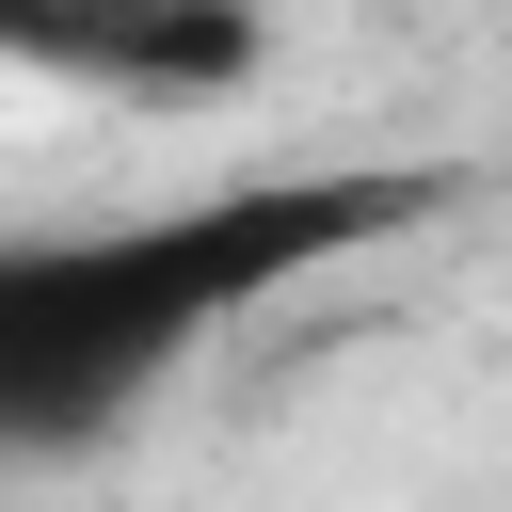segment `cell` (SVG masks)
Here are the masks:
<instances>
[{
  "instance_id": "6da1fadb",
  "label": "cell",
  "mask_w": 512,
  "mask_h": 512,
  "mask_svg": "<svg viewBox=\"0 0 512 512\" xmlns=\"http://www.w3.org/2000/svg\"><path fill=\"white\" fill-rule=\"evenodd\" d=\"M368 224L352 192H272V208H176V224H112V240H0V432L64 448L112 400H144V368H176L240 288H272L304 240Z\"/></svg>"
}]
</instances>
